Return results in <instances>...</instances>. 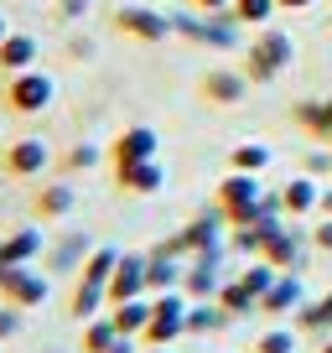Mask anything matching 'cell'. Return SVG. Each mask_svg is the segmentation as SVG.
<instances>
[{
    "label": "cell",
    "instance_id": "cell-18",
    "mask_svg": "<svg viewBox=\"0 0 332 353\" xmlns=\"http://www.w3.org/2000/svg\"><path fill=\"white\" fill-rule=\"evenodd\" d=\"M89 250H94V239H89V234H63V239H57L52 250H47V265H52V270H83Z\"/></svg>",
    "mask_w": 332,
    "mask_h": 353
},
{
    "label": "cell",
    "instance_id": "cell-26",
    "mask_svg": "<svg viewBox=\"0 0 332 353\" xmlns=\"http://www.w3.org/2000/svg\"><path fill=\"white\" fill-rule=\"evenodd\" d=\"M218 327H229V312L218 301H192L187 307V338H203V332H218Z\"/></svg>",
    "mask_w": 332,
    "mask_h": 353
},
{
    "label": "cell",
    "instance_id": "cell-42",
    "mask_svg": "<svg viewBox=\"0 0 332 353\" xmlns=\"http://www.w3.org/2000/svg\"><path fill=\"white\" fill-rule=\"evenodd\" d=\"M141 353H172V348H141Z\"/></svg>",
    "mask_w": 332,
    "mask_h": 353
},
{
    "label": "cell",
    "instance_id": "cell-27",
    "mask_svg": "<svg viewBox=\"0 0 332 353\" xmlns=\"http://www.w3.org/2000/svg\"><path fill=\"white\" fill-rule=\"evenodd\" d=\"M63 213H73V188H68V182L37 188V219H63Z\"/></svg>",
    "mask_w": 332,
    "mask_h": 353
},
{
    "label": "cell",
    "instance_id": "cell-13",
    "mask_svg": "<svg viewBox=\"0 0 332 353\" xmlns=\"http://www.w3.org/2000/svg\"><path fill=\"white\" fill-rule=\"evenodd\" d=\"M42 250H47V239H42V229H32V223L0 234V265H32Z\"/></svg>",
    "mask_w": 332,
    "mask_h": 353
},
{
    "label": "cell",
    "instance_id": "cell-35",
    "mask_svg": "<svg viewBox=\"0 0 332 353\" xmlns=\"http://www.w3.org/2000/svg\"><path fill=\"white\" fill-rule=\"evenodd\" d=\"M301 172H307V176H322V172H332V145H327V151H311Z\"/></svg>",
    "mask_w": 332,
    "mask_h": 353
},
{
    "label": "cell",
    "instance_id": "cell-23",
    "mask_svg": "<svg viewBox=\"0 0 332 353\" xmlns=\"http://www.w3.org/2000/svg\"><path fill=\"white\" fill-rule=\"evenodd\" d=\"M213 301H218V307L229 312V317H249V312H260V296H255L249 286H244L239 276H234V281H223V286H218V296H213Z\"/></svg>",
    "mask_w": 332,
    "mask_h": 353
},
{
    "label": "cell",
    "instance_id": "cell-14",
    "mask_svg": "<svg viewBox=\"0 0 332 353\" xmlns=\"http://www.w3.org/2000/svg\"><path fill=\"white\" fill-rule=\"evenodd\" d=\"M114 182H120L125 192H135V198H156V192L166 188V172H161V161H135V166H120Z\"/></svg>",
    "mask_w": 332,
    "mask_h": 353
},
{
    "label": "cell",
    "instance_id": "cell-9",
    "mask_svg": "<svg viewBox=\"0 0 332 353\" xmlns=\"http://www.w3.org/2000/svg\"><path fill=\"white\" fill-rule=\"evenodd\" d=\"M47 166H52V151H47V141H37V135H21V141L6 145V172H11L16 182H37Z\"/></svg>",
    "mask_w": 332,
    "mask_h": 353
},
{
    "label": "cell",
    "instance_id": "cell-5",
    "mask_svg": "<svg viewBox=\"0 0 332 353\" xmlns=\"http://www.w3.org/2000/svg\"><path fill=\"white\" fill-rule=\"evenodd\" d=\"M223 244V213L213 208V213H203V219H192V223H182L172 239H166V250L177 254V260H192V254H203V250H218Z\"/></svg>",
    "mask_w": 332,
    "mask_h": 353
},
{
    "label": "cell",
    "instance_id": "cell-21",
    "mask_svg": "<svg viewBox=\"0 0 332 353\" xmlns=\"http://www.w3.org/2000/svg\"><path fill=\"white\" fill-rule=\"evenodd\" d=\"M291 114H296V125L311 135V141L332 145V114H327V99H301Z\"/></svg>",
    "mask_w": 332,
    "mask_h": 353
},
{
    "label": "cell",
    "instance_id": "cell-7",
    "mask_svg": "<svg viewBox=\"0 0 332 353\" xmlns=\"http://www.w3.org/2000/svg\"><path fill=\"white\" fill-rule=\"evenodd\" d=\"M114 32L130 42H166L172 37V16L151 11V6H120L114 11Z\"/></svg>",
    "mask_w": 332,
    "mask_h": 353
},
{
    "label": "cell",
    "instance_id": "cell-25",
    "mask_svg": "<svg viewBox=\"0 0 332 353\" xmlns=\"http://www.w3.org/2000/svg\"><path fill=\"white\" fill-rule=\"evenodd\" d=\"M68 312H73L78 322H94V317H104V312H110V296H104V286H83V281H78Z\"/></svg>",
    "mask_w": 332,
    "mask_h": 353
},
{
    "label": "cell",
    "instance_id": "cell-11",
    "mask_svg": "<svg viewBox=\"0 0 332 353\" xmlns=\"http://www.w3.org/2000/svg\"><path fill=\"white\" fill-rule=\"evenodd\" d=\"M104 296H110V307H120V301H135V296H151L145 291V254H120V265H114L110 286H104Z\"/></svg>",
    "mask_w": 332,
    "mask_h": 353
},
{
    "label": "cell",
    "instance_id": "cell-16",
    "mask_svg": "<svg viewBox=\"0 0 332 353\" xmlns=\"http://www.w3.org/2000/svg\"><path fill=\"white\" fill-rule=\"evenodd\" d=\"M26 68H37V37L32 32H11L6 42H0V73H26Z\"/></svg>",
    "mask_w": 332,
    "mask_h": 353
},
{
    "label": "cell",
    "instance_id": "cell-22",
    "mask_svg": "<svg viewBox=\"0 0 332 353\" xmlns=\"http://www.w3.org/2000/svg\"><path fill=\"white\" fill-rule=\"evenodd\" d=\"M270 145H260V141H239L229 151V172H249V176H260V172H270Z\"/></svg>",
    "mask_w": 332,
    "mask_h": 353
},
{
    "label": "cell",
    "instance_id": "cell-39",
    "mask_svg": "<svg viewBox=\"0 0 332 353\" xmlns=\"http://www.w3.org/2000/svg\"><path fill=\"white\" fill-rule=\"evenodd\" d=\"M280 11H311V6H317V0H276Z\"/></svg>",
    "mask_w": 332,
    "mask_h": 353
},
{
    "label": "cell",
    "instance_id": "cell-32",
    "mask_svg": "<svg viewBox=\"0 0 332 353\" xmlns=\"http://www.w3.org/2000/svg\"><path fill=\"white\" fill-rule=\"evenodd\" d=\"M239 281H244L249 291H255V296H265V291H270V286L280 281V270H276V265H265V260H255V265H249V270H244Z\"/></svg>",
    "mask_w": 332,
    "mask_h": 353
},
{
    "label": "cell",
    "instance_id": "cell-30",
    "mask_svg": "<svg viewBox=\"0 0 332 353\" xmlns=\"http://www.w3.org/2000/svg\"><path fill=\"white\" fill-rule=\"evenodd\" d=\"M99 161H104V151H99V145H94V141H78L73 151L63 156V172H94Z\"/></svg>",
    "mask_w": 332,
    "mask_h": 353
},
{
    "label": "cell",
    "instance_id": "cell-3",
    "mask_svg": "<svg viewBox=\"0 0 332 353\" xmlns=\"http://www.w3.org/2000/svg\"><path fill=\"white\" fill-rule=\"evenodd\" d=\"M260 176H249V172H229L218 182V213H223V229H244V223H255V208H260Z\"/></svg>",
    "mask_w": 332,
    "mask_h": 353
},
{
    "label": "cell",
    "instance_id": "cell-28",
    "mask_svg": "<svg viewBox=\"0 0 332 353\" xmlns=\"http://www.w3.org/2000/svg\"><path fill=\"white\" fill-rule=\"evenodd\" d=\"M229 11H234V21H239L244 32H260V26H270V16H276L280 6L276 0H234Z\"/></svg>",
    "mask_w": 332,
    "mask_h": 353
},
{
    "label": "cell",
    "instance_id": "cell-40",
    "mask_svg": "<svg viewBox=\"0 0 332 353\" xmlns=\"http://www.w3.org/2000/svg\"><path fill=\"white\" fill-rule=\"evenodd\" d=\"M317 213H322V219H332V188H322V203H317Z\"/></svg>",
    "mask_w": 332,
    "mask_h": 353
},
{
    "label": "cell",
    "instance_id": "cell-37",
    "mask_svg": "<svg viewBox=\"0 0 332 353\" xmlns=\"http://www.w3.org/2000/svg\"><path fill=\"white\" fill-rule=\"evenodd\" d=\"M192 6H198V11H203V16H213V11H229L234 0H192Z\"/></svg>",
    "mask_w": 332,
    "mask_h": 353
},
{
    "label": "cell",
    "instance_id": "cell-36",
    "mask_svg": "<svg viewBox=\"0 0 332 353\" xmlns=\"http://www.w3.org/2000/svg\"><path fill=\"white\" fill-rule=\"evenodd\" d=\"M57 16H63V21H83V16H89V0H57Z\"/></svg>",
    "mask_w": 332,
    "mask_h": 353
},
{
    "label": "cell",
    "instance_id": "cell-43",
    "mask_svg": "<svg viewBox=\"0 0 332 353\" xmlns=\"http://www.w3.org/2000/svg\"><path fill=\"white\" fill-rule=\"evenodd\" d=\"M322 353H332V338H327V343H322Z\"/></svg>",
    "mask_w": 332,
    "mask_h": 353
},
{
    "label": "cell",
    "instance_id": "cell-19",
    "mask_svg": "<svg viewBox=\"0 0 332 353\" xmlns=\"http://www.w3.org/2000/svg\"><path fill=\"white\" fill-rule=\"evenodd\" d=\"M203 94H208L213 104H239L244 94H249V78H244V68H239V73L218 68V73H208V78H203Z\"/></svg>",
    "mask_w": 332,
    "mask_h": 353
},
{
    "label": "cell",
    "instance_id": "cell-33",
    "mask_svg": "<svg viewBox=\"0 0 332 353\" xmlns=\"http://www.w3.org/2000/svg\"><path fill=\"white\" fill-rule=\"evenodd\" d=\"M311 250L332 254V219H322V213H317V223H311Z\"/></svg>",
    "mask_w": 332,
    "mask_h": 353
},
{
    "label": "cell",
    "instance_id": "cell-1",
    "mask_svg": "<svg viewBox=\"0 0 332 353\" xmlns=\"http://www.w3.org/2000/svg\"><path fill=\"white\" fill-rule=\"evenodd\" d=\"M172 32L187 37V42L198 47H213V52H234V47L244 42V26L234 21V11H213V16H172Z\"/></svg>",
    "mask_w": 332,
    "mask_h": 353
},
{
    "label": "cell",
    "instance_id": "cell-12",
    "mask_svg": "<svg viewBox=\"0 0 332 353\" xmlns=\"http://www.w3.org/2000/svg\"><path fill=\"white\" fill-rule=\"evenodd\" d=\"M182 270H187V260H177L166 244H151V250H145V291H151V296L177 291L182 286Z\"/></svg>",
    "mask_w": 332,
    "mask_h": 353
},
{
    "label": "cell",
    "instance_id": "cell-24",
    "mask_svg": "<svg viewBox=\"0 0 332 353\" xmlns=\"http://www.w3.org/2000/svg\"><path fill=\"white\" fill-rule=\"evenodd\" d=\"M114 327L125 332V338H141L145 322H151V296H135V301H120V307H110Z\"/></svg>",
    "mask_w": 332,
    "mask_h": 353
},
{
    "label": "cell",
    "instance_id": "cell-17",
    "mask_svg": "<svg viewBox=\"0 0 332 353\" xmlns=\"http://www.w3.org/2000/svg\"><path fill=\"white\" fill-rule=\"evenodd\" d=\"M301 281H296V270H286V276L276 281V286L265 291V296H260V312H265V317H286V312H296L301 307Z\"/></svg>",
    "mask_w": 332,
    "mask_h": 353
},
{
    "label": "cell",
    "instance_id": "cell-38",
    "mask_svg": "<svg viewBox=\"0 0 332 353\" xmlns=\"http://www.w3.org/2000/svg\"><path fill=\"white\" fill-rule=\"evenodd\" d=\"M68 52H73V57H94V42H89V37H73V47H68Z\"/></svg>",
    "mask_w": 332,
    "mask_h": 353
},
{
    "label": "cell",
    "instance_id": "cell-10",
    "mask_svg": "<svg viewBox=\"0 0 332 353\" xmlns=\"http://www.w3.org/2000/svg\"><path fill=\"white\" fill-rule=\"evenodd\" d=\"M260 260L265 265H276L280 276L286 270H301V260H307V234L296 229V223H280V229H270V239H265V250H260Z\"/></svg>",
    "mask_w": 332,
    "mask_h": 353
},
{
    "label": "cell",
    "instance_id": "cell-2",
    "mask_svg": "<svg viewBox=\"0 0 332 353\" xmlns=\"http://www.w3.org/2000/svg\"><path fill=\"white\" fill-rule=\"evenodd\" d=\"M291 57H296L291 37L276 32V26H260V37L249 42V52H244V78H249V83H270V78H280L291 68Z\"/></svg>",
    "mask_w": 332,
    "mask_h": 353
},
{
    "label": "cell",
    "instance_id": "cell-34",
    "mask_svg": "<svg viewBox=\"0 0 332 353\" xmlns=\"http://www.w3.org/2000/svg\"><path fill=\"white\" fill-rule=\"evenodd\" d=\"M21 332V307H0V343Z\"/></svg>",
    "mask_w": 332,
    "mask_h": 353
},
{
    "label": "cell",
    "instance_id": "cell-15",
    "mask_svg": "<svg viewBox=\"0 0 332 353\" xmlns=\"http://www.w3.org/2000/svg\"><path fill=\"white\" fill-rule=\"evenodd\" d=\"M280 198H286V219H311L322 203V188H317V176H291L286 188H280Z\"/></svg>",
    "mask_w": 332,
    "mask_h": 353
},
{
    "label": "cell",
    "instance_id": "cell-41",
    "mask_svg": "<svg viewBox=\"0 0 332 353\" xmlns=\"http://www.w3.org/2000/svg\"><path fill=\"white\" fill-rule=\"evenodd\" d=\"M6 37H11V26H6V16H0V42H6Z\"/></svg>",
    "mask_w": 332,
    "mask_h": 353
},
{
    "label": "cell",
    "instance_id": "cell-8",
    "mask_svg": "<svg viewBox=\"0 0 332 353\" xmlns=\"http://www.w3.org/2000/svg\"><path fill=\"white\" fill-rule=\"evenodd\" d=\"M156 145H161V141H156L151 125H125V130L110 141L104 161H110L114 172H120V166H135V161H156Z\"/></svg>",
    "mask_w": 332,
    "mask_h": 353
},
{
    "label": "cell",
    "instance_id": "cell-29",
    "mask_svg": "<svg viewBox=\"0 0 332 353\" xmlns=\"http://www.w3.org/2000/svg\"><path fill=\"white\" fill-rule=\"evenodd\" d=\"M114 343H120V327H114L110 312L94 317V322H83V353H110Z\"/></svg>",
    "mask_w": 332,
    "mask_h": 353
},
{
    "label": "cell",
    "instance_id": "cell-20",
    "mask_svg": "<svg viewBox=\"0 0 332 353\" xmlns=\"http://www.w3.org/2000/svg\"><path fill=\"white\" fill-rule=\"evenodd\" d=\"M120 254H125V250H114V244H94L89 260H83V270H78V281H83V286H110Z\"/></svg>",
    "mask_w": 332,
    "mask_h": 353
},
{
    "label": "cell",
    "instance_id": "cell-4",
    "mask_svg": "<svg viewBox=\"0 0 332 353\" xmlns=\"http://www.w3.org/2000/svg\"><path fill=\"white\" fill-rule=\"evenodd\" d=\"M52 99H57V83L47 73H37V68L6 78V110L11 114H42Z\"/></svg>",
    "mask_w": 332,
    "mask_h": 353
},
{
    "label": "cell",
    "instance_id": "cell-6",
    "mask_svg": "<svg viewBox=\"0 0 332 353\" xmlns=\"http://www.w3.org/2000/svg\"><path fill=\"white\" fill-rule=\"evenodd\" d=\"M0 296H6V307L32 312V307H42V301L52 296V286H47V276H37L32 265H6V270H0Z\"/></svg>",
    "mask_w": 332,
    "mask_h": 353
},
{
    "label": "cell",
    "instance_id": "cell-44",
    "mask_svg": "<svg viewBox=\"0 0 332 353\" xmlns=\"http://www.w3.org/2000/svg\"><path fill=\"white\" fill-rule=\"evenodd\" d=\"M327 114H332V99H327Z\"/></svg>",
    "mask_w": 332,
    "mask_h": 353
},
{
    "label": "cell",
    "instance_id": "cell-31",
    "mask_svg": "<svg viewBox=\"0 0 332 353\" xmlns=\"http://www.w3.org/2000/svg\"><path fill=\"white\" fill-rule=\"evenodd\" d=\"M255 353H296V332L291 327H270L255 338Z\"/></svg>",
    "mask_w": 332,
    "mask_h": 353
}]
</instances>
